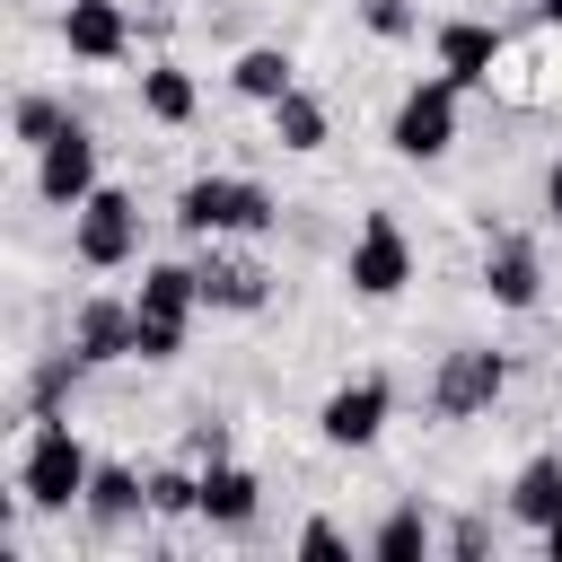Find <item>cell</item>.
I'll return each instance as SVG.
<instances>
[{
  "instance_id": "cell-13",
  "label": "cell",
  "mask_w": 562,
  "mask_h": 562,
  "mask_svg": "<svg viewBox=\"0 0 562 562\" xmlns=\"http://www.w3.org/2000/svg\"><path fill=\"white\" fill-rule=\"evenodd\" d=\"M79 509L97 518V536H123V527L149 509V474H132V465H114V457H105V465L88 474V501H79Z\"/></svg>"
},
{
  "instance_id": "cell-9",
  "label": "cell",
  "mask_w": 562,
  "mask_h": 562,
  "mask_svg": "<svg viewBox=\"0 0 562 562\" xmlns=\"http://www.w3.org/2000/svg\"><path fill=\"white\" fill-rule=\"evenodd\" d=\"M202 307H228V316H255V307H272V263H255V255H237V246H202Z\"/></svg>"
},
{
  "instance_id": "cell-29",
  "label": "cell",
  "mask_w": 562,
  "mask_h": 562,
  "mask_svg": "<svg viewBox=\"0 0 562 562\" xmlns=\"http://www.w3.org/2000/svg\"><path fill=\"white\" fill-rule=\"evenodd\" d=\"M544 553H553V562H562V509H553V527H544Z\"/></svg>"
},
{
  "instance_id": "cell-4",
  "label": "cell",
  "mask_w": 562,
  "mask_h": 562,
  "mask_svg": "<svg viewBox=\"0 0 562 562\" xmlns=\"http://www.w3.org/2000/svg\"><path fill=\"white\" fill-rule=\"evenodd\" d=\"M70 255H79L88 272H123V263L140 255V202H132L123 184H97V193L70 211Z\"/></svg>"
},
{
  "instance_id": "cell-1",
  "label": "cell",
  "mask_w": 562,
  "mask_h": 562,
  "mask_svg": "<svg viewBox=\"0 0 562 562\" xmlns=\"http://www.w3.org/2000/svg\"><path fill=\"white\" fill-rule=\"evenodd\" d=\"M88 474H97V457L70 430V413H44L26 430V457H18V501L26 509H70V501H88Z\"/></svg>"
},
{
  "instance_id": "cell-28",
  "label": "cell",
  "mask_w": 562,
  "mask_h": 562,
  "mask_svg": "<svg viewBox=\"0 0 562 562\" xmlns=\"http://www.w3.org/2000/svg\"><path fill=\"white\" fill-rule=\"evenodd\" d=\"M544 220H553V228H562V158H553V167H544Z\"/></svg>"
},
{
  "instance_id": "cell-6",
  "label": "cell",
  "mask_w": 562,
  "mask_h": 562,
  "mask_svg": "<svg viewBox=\"0 0 562 562\" xmlns=\"http://www.w3.org/2000/svg\"><path fill=\"white\" fill-rule=\"evenodd\" d=\"M342 281H351L360 299H395V290L413 281V237H404L386 211H369L360 237H351V255H342Z\"/></svg>"
},
{
  "instance_id": "cell-24",
  "label": "cell",
  "mask_w": 562,
  "mask_h": 562,
  "mask_svg": "<svg viewBox=\"0 0 562 562\" xmlns=\"http://www.w3.org/2000/svg\"><path fill=\"white\" fill-rule=\"evenodd\" d=\"M360 26H369L378 44H404V35H413V0H360Z\"/></svg>"
},
{
  "instance_id": "cell-12",
  "label": "cell",
  "mask_w": 562,
  "mask_h": 562,
  "mask_svg": "<svg viewBox=\"0 0 562 562\" xmlns=\"http://www.w3.org/2000/svg\"><path fill=\"white\" fill-rule=\"evenodd\" d=\"M61 44H70L79 61H123V53H132L123 0H70V9H61Z\"/></svg>"
},
{
  "instance_id": "cell-3",
  "label": "cell",
  "mask_w": 562,
  "mask_h": 562,
  "mask_svg": "<svg viewBox=\"0 0 562 562\" xmlns=\"http://www.w3.org/2000/svg\"><path fill=\"white\" fill-rule=\"evenodd\" d=\"M457 79L439 70V79H413L404 88V105H395V123H386V149L395 158H413V167H430V158H448L457 149Z\"/></svg>"
},
{
  "instance_id": "cell-2",
  "label": "cell",
  "mask_w": 562,
  "mask_h": 562,
  "mask_svg": "<svg viewBox=\"0 0 562 562\" xmlns=\"http://www.w3.org/2000/svg\"><path fill=\"white\" fill-rule=\"evenodd\" d=\"M272 220H281V202L255 176H193L176 193V228L184 237H263Z\"/></svg>"
},
{
  "instance_id": "cell-19",
  "label": "cell",
  "mask_w": 562,
  "mask_h": 562,
  "mask_svg": "<svg viewBox=\"0 0 562 562\" xmlns=\"http://www.w3.org/2000/svg\"><path fill=\"white\" fill-rule=\"evenodd\" d=\"M140 114H149V123H193L202 97H193V79H184L176 61H149V70H140Z\"/></svg>"
},
{
  "instance_id": "cell-23",
  "label": "cell",
  "mask_w": 562,
  "mask_h": 562,
  "mask_svg": "<svg viewBox=\"0 0 562 562\" xmlns=\"http://www.w3.org/2000/svg\"><path fill=\"white\" fill-rule=\"evenodd\" d=\"M61 123H70V105H61V97H44V88H26V97H18V114H9V132H18L26 149L61 140Z\"/></svg>"
},
{
  "instance_id": "cell-26",
  "label": "cell",
  "mask_w": 562,
  "mask_h": 562,
  "mask_svg": "<svg viewBox=\"0 0 562 562\" xmlns=\"http://www.w3.org/2000/svg\"><path fill=\"white\" fill-rule=\"evenodd\" d=\"M299 553H307V562H342V553H351V536H342L334 518H307V527H299Z\"/></svg>"
},
{
  "instance_id": "cell-22",
  "label": "cell",
  "mask_w": 562,
  "mask_h": 562,
  "mask_svg": "<svg viewBox=\"0 0 562 562\" xmlns=\"http://www.w3.org/2000/svg\"><path fill=\"white\" fill-rule=\"evenodd\" d=\"M184 334H193V316H176V307H140V299H132V351H140V360H176Z\"/></svg>"
},
{
  "instance_id": "cell-14",
  "label": "cell",
  "mask_w": 562,
  "mask_h": 562,
  "mask_svg": "<svg viewBox=\"0 0 562 562\" xmlns=\"http://www.w3.org/2000/svg\"><path fill=\"white\" fill-rule=\"evenodd\" d=\"M492 61H501V26H483V18H448V26H439V70H448L457 88H483Z\"/></svg>"
},
{
  "instance_id": "cell-15",
  "label": "cell",
  "mask_w": 562,
  "mask_h": 562,
  "mask_svg": "<svg viewBox=\"0 0 562 562\" xmlns=\"http://www.w3.org/2000/svg\"><path fill=\"white\" fill-rule=\"evenodd\" d=\"M255 509H263V483H255L246 465H228V457H220V465H202V518H211V527L246 536V527H255Z\"/></svg>"
},
{
  "instance_id": "cell-8",
  "label": "cell",
  "mask_w": 562,
  "mask_h": 562,
  "mask_svg": "<svg viewBox=\"0 0 562 562\" xmlns=\"http://www.w3.org/2000/svg\"><path fill=\"white\" fill-rule=\"evenodd\" d=\"M386 413H395V386H386V378H342V386L316 404V430H325V448H369V439L386 430Z\"/></svg>"
},
{
  "instance_id": "cell-30",
  "label": "cell",
  "mask_w": 562,
  "mask_h": 562,
  "mask_svg": "<svg viewBox=\"0 0 562 562\" xmlns=\"http://www.w3.org/2000/svg\"><path fill=\"white\" fill-rule=\"evenodd\" d=\"M536 9H544V26H562V0H536Z\"/></svg>"
},
{
  "instance_id": "cell-17",
  "label": "cell",
  "mask_w": 562,
  "mask_h": 562,
  "mask_svg": "<svg viewBox=\"0 0 562 562\" xmlns=\"http://www.w3.org/2000/svg\"><path fill=\"white\" fill-rule=\"evenodd\" d=\"M79 378H88V360H79L70 342H61V351H44V360H35V378H26V422H44V413H70Z\"/></svg>"
},
{
  "instance_id": "cell-18",
  "label": "cell",
  "mask_w": 562,
  "mask_h": 562,
  "mask_svg": "<svg viewBox=\"0 0 562 562\" xmlns=\"http://www.w3.org/2000/svg\"><path fill=\"white\" fill-rule=\"evenodd\" d=\"M228 79H237V97H255V105H272V97H290V88H299V61H290L281 44H246Z\"/></svg>"
},
{
  "instance_id": "cell-25",
  "label": "cell",
  "mask_w": 562,
  "mask_h": 562,
  "mask_svg": "<svg viewBox=\"0 0 562 562\" xmlns=\"http://www.w3.org/2000/svg\"><path fill=\"white\" fill-rule=\"evenodd\" d=\"M220 457H228V422H211V413H202V422L184 430V465H220Z\"/></svg>"
},
{
  "instance_id": "cell-10",
  "label": "cell",
  "mask_w": 562,
  "mask_h": 562,
  "mask_svg": "<svg viewBox=\"0 0 562 562\" xmlns=\"http://www.w3.org/2000/svg\"><path fill=\"white\" fill-rule=\"evenodd\" d=\"M483 290H492V307H536L544 299V255H536V237H492L483 246Z\"/></svg>"
},
{
  "instance_id": "cell-20",
  "label": "cell",
  "mask_w": 562,
  "mask_h": 562,
  "mask_svg": "<svg viewBox=\"0 0 562 562\" xmlns=\"http://www.w3.org/2000/svg\"><path fill=\"white\" fill-rule=\"evenodd\" d=\"M369 553H378V562H422V553H430V518H422V501H395V509L369 527Z\"/></svg>"
},
{
  "instance_id": "cell-7",
  "label": "cell",
  "mask_w": 562,
  "mask_h": 562,
  "mask_svg": "<svg viewBox=\"0 0 562 562\" xmlns=\"http://www.w3.org/2000/svg\"><path fill=\"white\" fill-rule=\"evenodd\" d=\"M35 193H44L53 211H79V202L97 193V132H88L79 114L61 123V140L35 149Z\"/></svg>"
},
{
  "instance_id": "cell-5",
  "label": "cell",
  "mask_w": 562,
  "mask_h": 562,
  "mask_svg": "<svg viewBox=\"0 0 562 562\" xmlns=\"http://www.w3.org/2000/svg\"><path fill=\"white\" fill-rule=\"evenodd\" d=\"M501 386H509V360H501L492 342H465V351L439 360V378H430V413H439V422H474V413L501 404Z\"/></svg>"
},
{
  "instance_id": "cell-11",
  "label": "cell",
  "mask_w": 562,
  "mask_h": 562,
  "mask_svg": "<svg viewBox=\"0 0 562 562\" xmlns=\"http://www.w3.org/2000/svg\"><path fill=\"white\" fill-rule=\"evenodd\" d=\"M70 351H79L88 369L140 360V351H132V299H79V316H70Z\"/></svg>"
},
{
  "instance_id": "cell-27",
  "label": "cell",
  "mask_w": 562,
  "mask_h": 562,
  "mask_svg": "<svg viewBox=\"0 0 562 562\" xmlns=\"http://www.w3.org/2000/svg\"><path fill=\"white\" fill-rule=\"evenodd\" d=\"M492 544H501L492 518H457V527H448V553H457V562H474V553H492Z\"/></svg>"
},
{
  "instance_id": "cell-16",
  "label": "cell",
  "mask_w": 562,
  "mask_h": 562,
  "mask_svg": "<svg viewBox=\"0 0 562 562\" xmlns=\"http://www.w3.org/2000/svg\"><path fill=\"white\" fill-rule=\"evenodd\" d=\"M553 509H562V457H527L518 465V483H509V518L518 527H553Z\"/></svg>"
},
{
  "instance_id": "cell-21",
  "label": "cell",
  "mask_w": 562,
  "mask_h": 562,
  "mask_svg": "<svg viewBox=\"0 0 562 562\" xmlns=\"http://www.w3.org/2000/svg\"><path fill=\"white\" fill-rule=\"evenodd\" d=\"M272 140H281V149H325V105H316L307 88L272 97Z\"/></svg>"
}]
</instances>
